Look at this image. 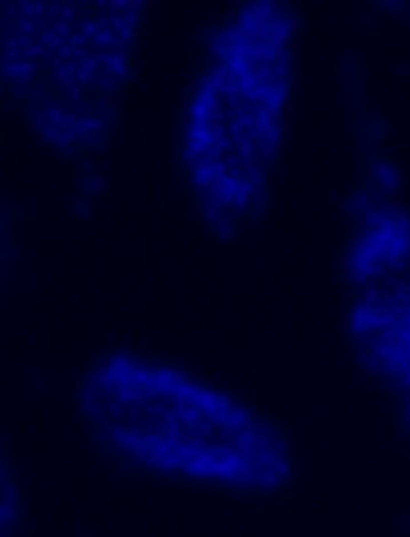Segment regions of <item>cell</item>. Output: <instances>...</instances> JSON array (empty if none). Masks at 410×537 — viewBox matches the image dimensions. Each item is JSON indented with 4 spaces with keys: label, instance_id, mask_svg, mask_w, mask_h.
Masks as SVG:
<instances>
[{
    "label": "cell",
    "instance_id": "6da1fadb",
    "mask_svg": "<svg viewBox=\"0 0 410 537\" xmlns=\"http://www.w3.org/2000/svg\"><path fill=\"white\" fill-rule=\"evenodd\" d=\"M83 411L119 461L145 473L254 494L291 477L289 443L270 420L158 358L106 353L83 384Z\"/></svg>",
    "mask_w": 410,
    "mask_h": 537
},
{
    "label": "cell",
    "instance_id": "7a4b0ae2",
    "mask_svg": "<svg viewBox=\"0 0 410 537\" xmlns=\"http://www.w3.org/2000/svg\"><path fill=\"white\" fill-rule=\"evenodd\" d=\"M348 324L369 363L410 391V292L364 298L353 308Z\"/></svg>",
    "mask_w": 410,
    "mask_h": 537
}]
</instances>
